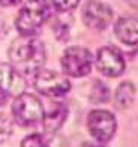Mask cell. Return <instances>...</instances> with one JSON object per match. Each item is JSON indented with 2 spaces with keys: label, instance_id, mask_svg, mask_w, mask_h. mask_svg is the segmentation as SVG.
Listing matches in <instances>:
<instances>
[{
  "label": "cell",
  "instance_id": "obj_1",
  "mask_svg": "<svg viewBox=\"0 0 138 147\" xmlns=\"http://www.w3.org/2000/svg\"><path fill=\"white\" fill-rule=\"evenodd\" d=\"M9 60L12 66L24 75H35L42 69L47 60L45 47L33 36H20L9 47Z\"/></svg>",
  "mask_w": 138,
  "mask_h": 147
},
{
  "label": "cell",
  "instance_id": "obj_2",
  "mask_svg": "<svg viewBox=\"0 0 138 147\" xmlns=\"http://www.w3.org/2000/svg\"><path fill=\"white\" fill-rule=\"evenodd\" d=\"M50 17V6L47 0H26L15 20L17 30L24 36H32L41 29Z\"/></svg>",
  "mask_w": 138,
  "mask_h": 147
},
{
  "label": "cell",
  "instance_id": "obj_3",
  "mask_svg": "<svg viewBox=\"0 0 138 147\" xmlns=\"http://www.w3.org/2000/svg\"><path fill=\"white\" fill-rule=\"evenodd\" d=\"M44 107L42 102L30 93H21L12 104V116L21 126H32L42 119Z\"/></svg>",
  "mask_w": 138,
  "mask_h": 147
},
{
  "label": "cell",
  "instance_id": "obj_4",
  "mask_svg": "<svg viewBox=\"0 0 138 147\" xmlns=\"http://www.w3.org/2000/svg\"><path fill=\"white\" fill-rule=\"evenodd\" d=\"M93 66V56L92 53L81 47H71L63 53L62 69L69 77H86L90 74Z\"/></svg>",
  "mask_w": 138,
  "mask_h": 147
},
{
  "label": "cell",
  "instance_id": "obj_5",
  "mask_svg": "<svg viewBox=\"0 0 138 147\" xmlns=\"http://www.w3.org/2000/svg\"><path fill=\"white\" fill-rule=\"evenodd\" d=\"M35 89L45 96L57 98L71 90V83L66 77L51 69H41L35 74Z\"/></svg>",
  "mask_w": 138,
  "mask_h": 147
},
{
  "label": "cell",
  "instance_id": "obj_6",
  "mask_svg": "<svg viewBox=\"0 0 138 147\" xmlns=\"http://www.w3.org/2000/svg\"><path fill=\"white\" fill-rule=\"evenodd\" d=\"M87 128L92 137L101 143H107L113 138L117 123L114 116L105 110H93L87 117Z\"/></svg>",
  "mask_w": 138,
  "mask_h": 147
},
{
  "label": "cell",
  "instance_id": "obj_7",
  "mask_svg": "<svg viewBox=\"0 0 138 147\" xmlns=\"http://www.w3.org/2000/svg\"><path fill=\"white\" fill-rule=\"evenodd\" d=\"M113 20V11L108 5L98 0H90L83 8V21L93 30H104Z\"/></svg>",
  "mask_w": 138,
  "mask_h": 147
},
{
  "label": "cell",
  "instance_id": "obj_8",
  "mask_svg": "<svg viewBox=\"0 0 138 147\" xmlns=\"http://www.w3.org/2000/svg\"><path fill=\"white\" fill-rule=\"evenodd\" d=\"M96 66L101 74L107 77H119L125 71V59L122 53L114 47H104L98 51Z\"/></svg>",
  "mask_w": 138,
  "mask_h": 147
},
{
  "label": "cell",
  "instance_id": "obj_9",
  "mask_svg": "<svg viewBox=\"0 0 138 147\" xmlns=\"http://www.w3.org/2000/svg\"><path fill=\"white\" fill-rule=\"evenodd\" d=\"M27 83L12 65H0V89L6 96H18L26 92Z\"/></svg>",
  "mask_w": 138,
  "mask_h": 147
},
{
  "label": "cell",
  "instance_id": "obj_10",
  "mask_svg": "<svg viewBox=\"0 0 138 147\" xmlns=\"http://www.w3.org/2000/svg\"><path fill=\"white\" fill-rule=\"evenodd\" d=\"M116 36L120 39L123 44L135 47L138 42V23L134 17H123L117 20L114 26Z\"/></svg>",
  "mask_w": 138,
  "mask_h": 147
},
{
  "label": "cell",
  "instance_id": "obj_11",
  "mask_svg": "<svg viewBox=\"0 0 138 147\" xmlns=\"http://www.w3.org/2000/svg\"><path fill=\"white\" fill-rule=\"evenodd\" d=\"M66 114H68V108L65 104H50V108L47 111L44 110V114L41 119L44 120L45 131L50 134L57 132V129L60 128L65 119H66Z\"/></svg>",
  "mask_w": 138,
  "mask_h": 147
},
{
  "label": "cell",
  "instance_id": "obj_12",
  "mask_svg": "<svg viewBox=\"0 0 138 147\" xmlns=\"http://www.w3.org/2000/svg\"><path fill=\"white\" fill-rule=\"evenodd\" d=\"M135 102V87L131 81H123L116 90V104L120 108H129Z\"/></svg>",
  "mask_w": 138,
  "mask_h": 147
},
{
  "label": "cell",
  "instance_id": "obj_13",
  "mask_svg": "<svg viewBox=\"0 0 138 147\" xmlns=\"http://www.w3.org/2000/svg\"><path fill=\"white\" fill-rule=\"evenodd\" d=\"M110 99V90L102 81L95 80L93 86H92V93H90V101H93L96 104L107 102Z\"/></svg>",
  "mask_w": 138,
  "mask_h": 147
},
{
  "label": "cell",
  "instance_id": "obj_14",
  "mask_svg": "<svg viewBox=\"0 0 138 147\" xmlns=\"http://www.w3.org/2000/svg\"><path fill=\"white\" fill-rule=\"evenodd\" d=\"M21 147H50V143L41 134H32L21 141Z\"/></svg>",
  "mask_w": 138,
  "mask_h": 147
},
{
  "label": "cell",
  "instance_id": "obj_15",
  "mask_svg": "<svg viewBox=\"0 0 138 147\" xmlns=\"http://www.w3.org/2000/svg\"><path fill=\"white\" fill-rule=\"evenodd\" d=\"M11 134H12L11 122L5 116H0V146L6 143V140L11 137Z\"/></svg>",
  "mask_w": 138,
  "mask_h": 147
},
{
  "label": "cell",
  "instance_id": "obj_16",
  "mask_svg": "<svg viewBox=\"0 0 138 147\" xmlns=\"http://www.w3.org/2000/svg\"><path fill=\"white\" fill-rule=\"evenodd\" d=\"M53 6L60 11V12H66V11H71L74 9L75 6L80 3V0H51Z\"/></svg>",
  "mask_w": 138,
  "mask_h": 147
},
{
  "label": "cell",
  "instance_id": "obj_17",
  "mask_svg": "<svg viewBox=\"0 0 138 147\" xmlns=\"http://www.w3.org/2000/svg\"><path fill=\"white\" fill-rule=\"evenodd\" d=\"M50 147H71V146L68 144V141L63 137H57L50 143Z\"/></svg>",
  "mask_w": 138,
  "mask_h": 147
},
{
  "label": "cell",
  "instance_id": "obj_18",
  "mask_svg": "<svg viewBox=\"0 0 138 147\" xmlns=\"http://www.w3.org/2000/svg\"><path fill=\"white\" fill-rule=\"evenodd\" d=\"M20 2H21V0H0V5L2 6H15Z\"/></svg>",
  "mask_w": 138,
  "mask_h": 147
},
{
  "label": "cell",
  "instance_id": "obj_19",
  "mask_svg": "<svg viewBox=\"0 0 138 147\" xmlns=\"http://www.w3.org/2000/svg\"><path fill=\"white\" fill-rule=\"evenodd\" d=\"M5 102H6V95H5V92L0 89V107H2Z\"/></svg>",
  "mask_w": 138,
  "mask_h": 147
},
{
  "label": "cell",
  "instance_id": "obj_20",
  "mask_svg": "<svg viewBox=\"0 0 138 147\" xmlns=\"http://www.w3.org/2000/svg\"><path fill=\"white\" fill-rule=\"evenodd\" d=\"M84 147H102V146H93L92 143H86V144H84Z\"/></svg>",
  "mask_w": 138,
  "mask_h": 147
},
{
  "label": "cell",
  "instance_id": "obj_21",
  "mask_svg": "<svg viewBox=\"0 0 138 147\" xmlns=\"http://www.w3.org/2000/svg\"><path fill=\"white\" fill-rule=\"evenodd\" d=\"M126 2H129L131 5L134 6V8H135V6H137V0H126Z\"/></svg>",
  "mask_w": 138,
  "mask_h": 147
}]
</instances>
